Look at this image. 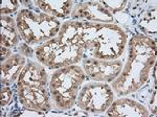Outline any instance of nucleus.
<instances>
[{"mask_svg": "<svg viewBox=\"0 0 157 117\" xmlns=\"http://www.w3.org/2000/svg\"><path fill=\"white\" fill-rule=\"evenodd\" d=\"M19 7L18 1H15V0H11V1H3L1 3V7H0V11H1V16H6V15L13 14L14 12H16V9Z\"/></svg>", "mask_w": 157, "mask_h": 117, "instance_id": "4468645a", "label": "nucleus"}, {"mask_svg": "<svg viewBox=\"0 0 157 117\" xmlns=\"http://www.w3.org/2000/svg\"><path fill=\"white\" fill-rule=\"evenodd\" d=\"M12 97H13V93H12L11 89L7 87L2 88V90H1V107L2 108H3L4 106H6L7 104L11 101Z\"/></svg>", "mask_w": 157, "mask_h": 117, "instance_id": "dca6fc26", "label": "nucleus"}, {"mask_svg": "<svg viewBox=\"0 0 157 117\" xmlns=\"http://www.w3.org/2000/svg\"><path fill=\"white\" fill-rule=\"evenodd\" d=\"M78 32L84 50L93 58L114 61L125 49L127 36L117 25L78 21Z\"/></svg>", "mask_w": 157, "mask_h": 117, "instance_id": "f257e3e1", "label": "nucleus"}, {"mask_svg": "<svg viewBox=\"0 0 157 117\" xmlns=\"http://www.w3.org/2000/svg\"><path fill=\"white\" fill-rule=\"evenodd\" d=\"M109 116H149L148 110L143 105L129 98H121L111 104L108 109Z\"/></svg>", "mask_w": 157, "mask_h": 117, "instance_id": "9d476101", "label": "nucleus"}, {"mask_svg": "<svg viewBox=\"0 0 157 117\" xmlns=\"http://www.w3.org/2000/svg\"><path fill=\"white\" fill-rule=\"evenodd\" d=\"M16 24L20 36L29 45L46 42L60 32V22L55 17L26 9L18 13Z\"/></svg>", "mask_w": 157, "mask_h": 117, "instance_id": "f03ea898", "label": "nucleus"}, {"mask_svg": "<svg viewBox=\"0 0 157 117\" xmlns=\"http://www.w3.org/2000/svg\"><path fill=\"white\" fill-rule=\"evenodd\" d=\"M12 55V50L9 47H4L1 46V61L4 62L6 60H7Z\"/></svg>", "mask_w": 157, "mask_h": 117, "instance_id": "a211bd4d", "label": "nucleus"}, {"mask_svg": "<svg viewBox=\"0 0 157 117\" xmlns=\"http://www.w3.org/2000/svg\"><path fill=\"white\" fill-rule=\"evenodd\" d=\"M85 80V72L78 66L70 65L52 73L49 89L55 105L60 110H69L77 100L78 89Z\"/></svg>", "mask_w": 157, "mask_h": 117, "instance_id": "7ed1b4c3", "label": "nucleus"}, {"mask_svg": "<svg viewBox=\"0 0 157 117\" xmlns=\"http://www.w3.org/2000/svg\"><path fill=\"white\" fill-rule=\"evenodd\" d=\"M113 103L112 88L107 84H89L82 88L77 97L81 110L91 113H102Z\"/></svg>", "mask_w": 157, "mask_h": 117, "instance_id": "39448f33", "label": "nucleus"}, {"mask_svg": "<svg viewBox=\"0 0 157 117\" xmlns=\"http://www.w3.org/2000/svg\"><path fill=\"white\" fill-rule=\"evenodd\" d=\"M46 84L47 75L44 67L34 62L27 63L18 77V87L46 89Z\"/></svg>", "mask_w": 157, "mask_h": 117, "instance_id": "1a4fd4ad", "label": "nucleus"}, {"mask_svg": "<svg viewBox=\"0 0 157 117\" xmlns=\"http://www.w3.org/2000/svg\"><path fill=\"white\" fill-rule=\"evenodd\" d=\"M73 19H87L94 22H112V14L101 2H83L71 12Z\"/></svg>", "mask_w": 157, "mask_h": 117, "instance_id": "6e6552de", "label": "nucleus"}, {"mask_svg": "<svg viewBox=\"0 0 157 117\" xmlns=\"http://www.w3.org/2000/svg\"><path fill=\"white\" fill-rule=\"evenodd\" d=\"M19 32L14 19L1 16V46L11 48L19 42Z\"/></svg>", "mask_w": 157, "mask_h": 117, "instance_id": "f8f14e48", "label": "nucleus"}, {"mask_svg": "<svg viewBox=\"0 0 157 117\" xmlns=\"http://www.w3.org/2000/svg\"><path fill=\"white\" fill-rule=\"evenodd\" d=\"M101 3L112 14V13L121 11L127 2L126 1H103V2H101Z\"/></svg>", "mask_w": 157, "mask_h": 117, "instance_id": "2eb2a0df", "label": "nucleus"}, {"mask_svg": "<svg viewBox=\"0 0 157 117\" xmlns=\"http://www.w3.org/2000/svg\"><path fill=\"white\" fill-rule=\"evenodd\" d=\"M83 55L84 48L67 44L58 36L40 45L36 49L38 61L52 69H60L77 64L82 60Z\"/></svg>", "mask_w": 157, "mask_h": 117, "instance_id": "20e7f679", "label": "nucleus"}, {"mask_svg": "<svg viewBox=\"0 0 157 117\" xmlns=\"http://www.w3.org/2000/svg\"><path fill=\"white\" fill-rule=\"evenodd\" d=\"M25 58L20 55H13L7 60L1 63V83L11 85L17 77L25 65Z\"/></svg>", "mask_w": 157, "mask_h": 117, "instance_id": "9b49d317", "label": "nucleus"}, {"mask_svg": "<svg viewBox=\"0 0 157 117\" xmlns=\"http://www.w3.org/2000/svg\"><path fill=\"white\" fill-rule=\"evenodd\" d=\"M36 4L44 14L52 17L66 18L71 12V1H36Z\"/></svg>", "mask_w": 157, "mask_h": 117, "instance_id": "ddd939ff", "label": "nucleus"}, {"mask_svg": "<svg viewBox=\"0 0 157 117\" xmlns=\"http://www.w3.org/2000/svg\"><path fill=\"white\" fill-rule=\"evenodd\" d=\"M19 50L24 57H29V58L33 55V51H34V50L29 46V44H26V43H23V44L20 45Z\"/></svg>", "mask_w": 157, "mask_h": 117, "instance_id": "f3484780", "label": "nucleus"}, {"mask_svg": "<svg viewBox=\"0 0 157 117\" xmlns=\"http://www.w3.org/2000/svg\"><path fill=\"white\" fill-rule=\"evenodd\" d=\"M19 101L25 109L36 111H47L50 109L46 89L18 87Z\"/></svg>", "mask_w": 157, "mask_h": 117, "instance_id": "0eeeda50", "label": "nucleus"}, {"mask_svg": "<svg viewBox=\"0 0 157 117\" xmlns=\"http://www.w3.org/2000/svg\"><path fill=\"white\" fill-rule=\"evenodd\" d=\"M85 73L95 82H112L123 70V63L118 60L104 61L86 58L83 62Z\"/></svg>", "mask_w": 157, "mask_h": 117, "instance_id": "423d86ee", "label": "nucleus"}]
</instances>
